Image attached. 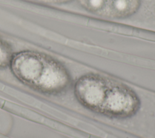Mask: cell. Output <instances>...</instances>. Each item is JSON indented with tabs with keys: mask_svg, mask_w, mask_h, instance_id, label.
I'll use <instances>...</instances> for the list:
<instances>
[{
	"mask_svg": "<svg viewBox=\"0 0 155 138\" xmlns=\"http://www.w3.org/2000/svg\"><path fill=\"white\" fill-rule=\"evenodd\" d=\"M71 1H73V0H41L40 1H42L44 2H47V3H50V4H60L67 3Z\"/></svg>",
	"mask_w": 155,
	"mask_h": 138,
	"instance_id": "cell-5",
	"label": "cell"
},
{
	"mask_svg": "<svg viewBox=\"0 0 155 138\" xmlns=\"http://www.w3.org/2000/svg\"><path fill=\"white\" fill-rule=\"evenodd\" d=\"M81 5L88 12L104 17L105 0H79Z\"/></svg>",
	"mask_w": 155,
	"mask_h": 138,
	"instance_id": "cell-4",
	"label": "cell"
},
{
	"mask_svg": "<svg viewBox=\"0 0 155 138\" xmlns=\"http://www.w3.org/2000/svg\"><path fill=\"white\" fill-rule=\"evenodd\" d=\"M8 67L20 82L45 94H62L72 85L67 68L57 59L42 53L18 52L13 54Z\"/></svg>",
	"mask_w": 155,
	"mask_h": 138,
	"instance_id": "cell-2",
	"label": "cell"
},
{
	"mask_svg": "<svg viewBox=\"0 0 155 138\" xmlns=\"http://www.w3.org/2000/svg\"><path fill=\"white\" fill-rule=\"evenodd\" d=\"M140 6V0H105L104 17L125 19L135 14Z\"/></svg>",
	"mask_w": 155,
	"mask_h": 138,
	"instance_id": "cell-3",
	"label": "cell"
},
{
	"mask_svg": "<svg viewBox=\"0 0 155 138\" xmlns=\"http://www.w3.org/2000/svg\"><path fill=\"white\" fill-rule=\"evenodd\" d=\"M38 1H40V0H38Z\"/></svg>",
	"mask_w": 155,
	"mask_h": 138,
	"instance_id": "cell-6",
	"label": "cell"
},
{
	"mask_svg": "<svg viewBox=\"0 0 155 138\" xmlns=\"http://www.w3.org/2000/svg\"><path fill=\"white\" fill-rule=\"evenodd\" d=\"M73 91L82 107L109 119L132 118L141 108L140 99L133 88L98 73H88L79 76Z\"/></svg>",
	"mask_w": 155,
	"mask_h": 138,
	"instance_id": "cell-1",
	"label": "cell"
}]
</instances>
